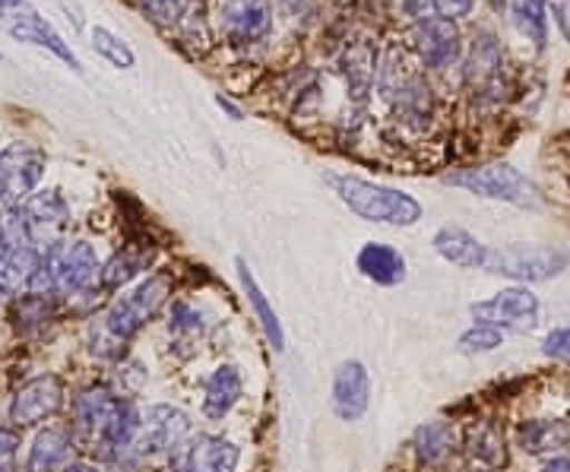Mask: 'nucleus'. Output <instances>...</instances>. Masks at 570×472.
Here are the masks:
<instances>
[{
  "label": "nucleus",
  "instance_id": "nucleus-1",
  "mask_svg": "<svg viewBox=\"0 0 570 472\" xmlns=\"http://www.w3.org/2000/svg\"><path fill=\"white\" fill-rule=\"evenodd\" d=\"M171 295V276L153 273L140 286H134L118 302H111L99 317V324L89 333V350L99 358H121L124 346L140 333L168 302Z\"/></svg>",
  "mask_w": 570,
  "mask_h": 472
},
{
  "label": "nucleus",
  "instance_id": "nucleus-2",
  "mask_svg": "<svg viewBox=\"0 0 570 472\" xmlns=\"http://www.w3.org/2000/svg\"><path fill=\"white\" fill-rule=\"evenodd\" d=\"M140 412L105 387H89L73 400V437L102 456H124L134 448Z\"/></svg>",
  "mask_w": 570,
  "mask_h": 472
},
{
  "label": "nucleus",
  "instance_id": "nucleus-3",
  "mask_svg": "<svg viewBox=\"0 0 570 472\" xmlns=\"http://www.w3.org/2000/svg\"><path fill=\"white\" fill-rule=\"evenodd\" d=\"M324 181L365 223L409 228L425 216L422 204L406 190L377 185V181H367V178L348 175V171H326Z\"/></svg>",
  "mask_w": 570,
  "mask_h": 472
},
{
  "label": "nucleus",
  "instance_id": "nucleus-4",
  "mask_svg": "<svg viewBox=\"0 0 570 472\" xmlns=\"http://www.w3.org/2000/svg\"><path fill=\"white\" fill-rule=\"evenodd\" d=\"M102 273L99 254L89 242H67L45 247V264L32 283L36 295H77L96 283Z\"/></svg>",
  "mask_w": 570,
  "mask_h": 472
},
{
  "label": "nucleus",
  "instance_id": "nucleus-5",
  "mask_svg": "<svg viewBox=\"0 0 570 472\" xmlns=\"http://www.w3.org/2000/svg\"><path fill=\"white\" fill-rule=\"evenodd\" d=\"M568 267V254L554 250V247L539 245H504L489 247L485 254V267L494 276H508L517 283H546L551 276H558Z\"/></svg>",
  "mask_w": 570,
  "mask_h": 472
},
{
  "label": "nucleus",
  "instance_id": "nucleus-6",
  "mask_svg": "<svg viewBox=\"0 0 570 472\" xmlns=\"http://www.w3.org/2000/svg\"><path fill=\"white\" fill-rule=\"evenodd\" d=\"M448 185L463 187L475 197H489V200H504L513 206H532L535 204V187L530 178H523L513 165L494 163L479 165V168H460L444 178Z\"/></svg>",
  "mask_w": 570,
  "mask_h": 472
},
{
  "label": "nucleus",
  "instance_id": "nucleus-7",
  "mask_svg": "<svg viewBox=\"0 0 570 472\" xmlns=\"http://www.w3.org/2000/svg\"><path fill=\"white\" fill-rule=\"evenodd\" d=\"M463 82L479 102H498L508 89V61L504 48L491 32H479L469 45L466 67H463Z\"/></svg>",
  "mask_w": 570,
  "mask_h": 472
},
{
  "label": "nucleus",
  "instance_id": "nucleus-8",
  "mask_svg": "<svg viewBox=\"0 0 570 472\" xmlns=\"http://www.w3.org/2000/svg\"><path fill=\"white\" fill-rule=\"evenodd\" d=\"M190 432V415L178 406H149L140 412V429L134 437V448L130 453L137 460H156V456H171L175 448L187 441Z\"/></svg>",
  "mask_w": 570,
  "mask_h": 472
},
{
  "label": "nucleus",
  "instance_id": "nucleus-9",
  "mask_svg": "<svg viewBox=\"0 0 570 472\" xmlns=\"http://www.w3.org/2000/svg\"><path fill=\"white\" fill-rule=\"evenodd\" d=\"M469 311L479 324H489V327L498 330L527 333L539 324V298L527 286L501 288L498 295H491L489 302H475Z\"/></svg>",
  "mask_w": 570,
  "mask_h": 472
},
{
  "label": "nucleus",
  "instance_id": "nucleus-10",
  "mask_svg": "<svg viewBox=\"0 0 570 472\" xmlns=\"http://www.w3.org/2000/svg\"><path fill=\"white\" fill-rule=\"evenodd\" d=\"M238 463H242V448L216 434L187 437L168 456L171 472H235Z\"/></svg>",
  "mask_w": 570,
  "mask_h": 472
},
{
  "label": "nucleus",
  "instance_id": "nucleus-11",
  "mask_svg": "<svg viewBox=\"0 0 570 472\" xmlns=\"http://www.w3.org/2000/svg\"><path fill=\"white\" fill-rule=\"evenodd\" d=\"M0 29H3L10 39L26 41V45H36V48L51 51V55H55L58 61L67 63L70 70L82 73V63H80V58H77V51L70 48V41H63L61 32H58L51 22L41 17L32 0H29L26 7H20L17 13L3 17V20H0Z\"/></svg>",
  "mask_w": 570,
  "mask_h": 472
},
{
  "label": "nucleus",
  "instance_id": "nucleus-12",
  "mask_svg": "<svg viewBox=\"0 0 570 472\" xmlns=\"http://www.w3.org/2000/svg\"><path fill=\"white\" fill-rule=\"evenodd\" d=\"M48 156L36 144H10L0 149V181L7 187V200H29L45 178Z\"/></svg>",
  "mask_w": 570,
  "mask_h": 472
},
{
  "label": "nucleus",
  "instance_id": "nucleus-13",
  "mask_svg": "<svg viewBox=\"0 0 570 472\" xmlns=\"http://www.w3.org/2000/svg\"><path fill=\"white\" fill-rule=\"evenodd\" d=\"M63 406V384L58 374H39L32 381H26L20 391L10 400V422L17 429L26 425H39L45 419H51Z\"/></svg>",
  "mask_w": 570,
  "mask_h": 472
},
{
  "label": "nucleus",
  "instance_id": "nucleus-14",
  "mask_svg": "<svg viewBox=\"0 0 570 472\" xmlns=\"http://www.w3.org/2000/svg\"><path fill=\"white\" fill-rule=\"evenodd\" d=\"M219 29L235 45L261 41L273 29V3L269 0H223L219 3Z\"/></svg>",
  "mask_w": 570,
  "mask_h": 472
},
{
  "label": "nucleus",
  "instance_id": "nucleus-15",
  "mask_svg": "<svg viewBox=\"0 0 570 472\" xmlns=\"http://www.w3.org/2000/svg\"><path fill=\"white\" fill-rule=\"evenodd\" d=\"M415 51L425 67L431 70H448L460 61L463 55V36L456 29V22L448 17H431V20L415 26Z\"/></svg>",
  "mask_w": 570,
  "mask_h": 472
},
{
  "label": "nucleus",
  "instance_id": "nucleus-16",
  "mask_svg": "<svg viewBox=\"0 0 570 472\" xmlns=\"http://www.w3.org/2000/svg\"><path fill=\"white\" fill-rule=\"evenodd\" d=\"M22 206H26L29 228H32V245H58L70 226V204L63 200L61 190H55V187L36 190Z\"/></svg>",
  "mask_w": 570,
  "mask_h": 472
},
{
  "label": "nucleus",
  "instance_id": "nucleus-17",
  "mask_svg": "<svg viewBox=\"0 0 570 472\" xmlns=\"http://www.w3.org/2000/svg\"><path fill=\"white\" fill-rule=\"evenodd\" d=\"M371 406V377L362 362L348 358L333 371V412L343 422H358Z\"/></svg>",
  "mask_w": 570,
  "mask_h": 472
},
{
  "label": "nucleus",
  "instance_id": "nucleus-18",
  "mask_svg": "<svg viewBox=\"0 0 570 472\" xmlns=\"http://www.w3.org/2000/svg\"><path fill=\"white\" fill-rule=\"evenodd\" d=\"M463 453L472 472H498L508 466V437L494 422H475L466 432Z\"/></svg>",
  "mask_w": 570,
  "mask_h": 472
},
{
  "label": "nucleus",
  "instance_id": "nucleus-19",
  "mask_svg": "<svg viewBox=\"0 0 570 472\" xmlns=\"http://www.w3.org/2000/svg\"><path fill=\"white\" fill-rule=\"evenodd\" d=\"M431 245L438 250V257H444L448 264L463 269H482L485 267V254L489 247L482 245L472 232L460 226H444L434 232Z\"/></svg>",
  "mask_w": 570,
  "mask_h": 472
},
{
  "label": "nucleus",
  "instance_id": "nucleus-20",
  "mask_svg": "<svg viewBox=\"0 0 570 472\" xmlns=\"http://www.w3.org/2000/svg\"><path fill=\"white\" fill-rule=\"evenodd\" d=\"M45 264V250L36 245L0 247V286L3 292H32V283Z\"/></svg>",
  "mask_w": 570,
  "mask_h": 472
},
{
  "label": "nucleus",
  "instance_id": "nucleus-21",
  "mask_svg": "<svg viewBox=\"0 0 570 472\" xmlns=\"http://www.w3.org/2000/svg\"><path fill=\"white\" fill-rule=\"evenodd\" d=\"M73 448H77L73 432L51 425V429H45V432L36 434V441H32V448H29V463H26V470L61 472L63 466H70Z\"/></svg>",
  "mask_w": 570,
  "mask_h": 472
},
{
  "label": "nucleus",
  "instance_id": "nucleus-22",
  "mask_svg": "<svg viewBox=\"0 0 570 472\" xmlns=\"http://www.w3.org/2000/svg\"><path fill=\"white\" fill-rule=\"evenodd\" d=\"M355 264L362 269V276L377 283V286H400L406 279V257L393 245H384V242H367L358 250Z\"/></svg>",
  "mask_w": 570,
  "mask_h": 472
},
{
  "label": "nucleus",
  "instance_id": "nucleus-23",
  "mask_svg": "<svg viewBox=\"0 0 570 472\" xmlns=\"http://www.w3.org/2000/svg\"><path fill=\"white\" fill-rule=\"evenodd\" d=\"M242 391H245V384H242V374H238V368H232V365H219V368L209 374V381H206V391H204L206 419H213V422L225 419L228 412L238 406Z\"/></svg>",
  "mask_w": 570,
  "mask_h": 472
},
{
  "label": "nucleus",
  "instance_id": "nucleus-24",
  "mask_svg": "<svg viewBox=\"0 0 570 472\" xmlns=\"http://www.w3.org/2000/svg\"><path fill=\"white\" fill-rule=\"evenodd\" d=\"M235 267H238V283H242V288H245L247 302H250V308H254L257 321H261V330H264L266 343H269L276 352H283L285 350L283 324H279L276 311H273V305H269V298L264 295V288L257 286V276L250 273V267H247L242 257L235 260Z\"/></svg>",
  "mask_w": 570,
  "mask_h": 472
},
{
  "label": "nucleus",
  "instance_id": "nucleus-25",
  "mask_svg": "<svg viewBox=\"0 0 570 472\" xmlns=\"http://www.w3.org/2000/svg\"><path fill=\"white\" fill-rule=\"evenodd\" d=\"M517 444L532 456L564 451L570 444V425L558 422V419H532L517 429Z\"/></svg>",
  "mask_w": 570,
  "mask_h": 472
},
{
  "label": "nucleus",
  "instance_id": "nucleus-26",
  "mask_svg": "<svg viewBox=\"0 0 570 472\" xmlns=\"http://www.w3.org/2000/svg\"><path fill=\"white\" fill-rule=\"evenodd\" d=\"M343 73H346L348 89L355 99H365L374 86V77L381 73L377 70V48H371V41L358 39L348 45L343 51Z\"/></svg>",
  "mask_w": 570,
  "mask_h": 472
},
{
  "label": "nucleus",
  "instance_id": "nucleus-27",
  "mask_svg": "<svg viewBox=\"0 0 570 472\" xmlns=\"http://www.w3.org/2000/svg\"><path fill=\"white\" fill-rule=\"evenodd\" d=\"M149 264H153V247H124L121 254H115L99 273L102 288H124L130 279H137Z\"/></svg>",
  "mask_w": 570,
  "mask_h": 472
},
{
  "label": "nucleus",
  "instance_id": "nucleus-28",
  "mask_svg": "<svg viewBox=\"0 0 570 472\" xmlns=\"http://www.w3.org/2000/svg\"><path fill=\"white\" fill-rule=\"evenodd\" d=\"M412 448L422 466H438L448 460L450 448H453V429L448 422H428L422 425L415 437H412Z\"/></svg>",
  "mask_w": 570,
  "mask_h": 472
},
{
  "label": "nucleus",
  "instance_id": "nucleus-29",
  "mask_svg": "<svg viewBox=\"0 0 570 472\" xmlns=\"http://www.w3.org/2000/svg\"><path fill=\"white\" fill-rule=\"evenodd\" d=\"M204 311L187 305V302H175V305H171V314H168V333L175 336L178 346H194V343L204 336Z\"/></svg>",
  "mask_w": 570,
  "mask_h": 472
},
{
  "label": "nucleus",
  "instance_id": "nucleus-30",
  "mask_svg": "<svg viewBox=\"0 0 570 472\" xmlns=\"http://www.w3.org/2000/svg\"><path fill=\"white\" fill-rule=\"evenodd\" d=\"M546 7H549V0H513V7H510L517 29L530 41H535V48L546 45Z\"/></svg>",
  "mask_w": 570,
  "mask_h": 472
},
{
  "label": "nucleus",
  "instance_id": "nucleus-31",
  "mask_svg": "<svg viewBox=\"0 0 570 472\" xmlns=\"http://www.w3.org/2000/svg\"><path fill=\"white\" fill-rule=\"evenodd\" d=\"M92 48H96V55L105 58V61L111 63V67H118V70H130V67H137V55H134V48L121 41L111 29H105V26H92Z\"/></svg>",
  "mask_w": 570,
  "mask_h": 472
},
{
  "label": "nucleus",
  "instance_id": "nucleus-32",
  "mask_svg": "<svg viewBox=\"0 0 570 472\" xmlns=\"http://www.w3.org/2000/svg\"><path fill=\"white\" fill-rule=\"evenodd\" d=\"M20 245H32V228H29L26 206L10 204L0 209V247H20Z\"/></svg>",
  "mask_w": 570,
  "mask_h": 472
},
{
  "label": "nucleus",
  "instance_id": "nucleus-33",
  "mask_svg": "<svg viewBox=\"0 0 570 472\" xmlns=\"http://www.w3.org/2000/svg\"><path fill=\"white\" fill-rule=\"evenodd\" d=\"M13 321H17V330L22 333H32V330L45 327L51 321V295H22L20 305L13 311Z\"/></svg>",
  "mask_w": 570,
  "mask_h": 472
},
{
  "label": "nucleus",
  "instance_id": "nucleus-34",
  "mask_svg": "<svg viewBox=\"0 0 570 472\" xmlns=\"http://www.w3.org/2000/svg\"><path fill=\"white\" fill-rule=\"evenodd\" d=\"M501 340H504V330L489 327V324H475V327H469L466 333L456 340V350L463 352V355H479V352L498 350Z\"/></svg>",
  "mask_w": 570,
  "mask_h": 472
},
{
  "label": "nucleus",
  "instance_id": "nucleus-35",
  "mask_svg": "<svg viewBox=\"0 0 570 472\" xmlns=\"http://www.w3.org/2000/svg\"><path fill=\"white\" fill-rule=\"evenodd\" d=\"M142 10L156 26L171 29V26L184 22L187 10H190V0H142Z\"/></svg>",
  "mask_w": 570,
  "mask_h": 472
},
{
  "label": "nucleus",
  "instance_id": "nucleus-36",
  "mask_svg": "<svg viewBox=\"0 0 570 472\" xmlns=\"http://www.w3.org/2000/svg\"><path fill=\"white\" fill-rule=\"evenodd\" d=\"M396 10L406 17L409 22H425L438 17V0H396Z\"/></svg>",
  "mask_w": 570,
  "mask_h": 472
},
{
  "label": "nucleus",
  "instance_id": "nucleus-37",
  "mask_svg": "<svg viewBox=\"0 0 570 472\" xmlns=\"http://www.w3.org/2000/svg\"><path fill=\"white\" fill-rule=\"evenodd\" d=\"M542 352L549 358H558V362H570V327L551 330L546 343H542Z\"/></svg>",
  "mask_w": 570,
  "mask_h": 472
},
{
  "label": "nucleus",
  "instance_id": "nucleus-38",
  "mask_svg": "<svg viewBox=\"0 0 570 472\" xmlns=\"http://www.w3.org/2000/svg\"><path fill=\"white\" fill-rule=\"evenodd\" d=\"M17 453H20V432L0 429V472H13Z\"/></svg>",
  "mask_w": 570,
  "mask_h": 472
},
{
  "label": "nucleus",
  "instance_id": "nucleus-39",
  "mask_svg": "<svg viewBox=\"0 0 570 472\" xmlns=\"http://www.w3.org/2000/svg\"><path fill=\"white\" fill-rule=\"evenodd\" d=\"M475 10V0H438V17H448V20H463Z\"/></svg>",
  "mask_w": 570,
  "mask_h": 472
},
{
  "label": "nucleus",
  "instance_id": "nucleus-40",
  "mask_svg": "<svg viewBox=\"0 0 570 472\" xmlns=\"http://www.w3.org/2000/svg\"><path fill=\"white\" fill-rule=\"evenodd\" d=\"M554 26L561 29V36L570 41V0H549Z\"/></svg>",
  "mask_w": 570,
  "mask_h": 472
},
{
  "label": "nucleus",
  "instance_id": "nucleus-41",
  "mask_svg": "<svg viewBox=\"0 0 570 472\" xmlns=\"http://www.w3.org/2000/svg\"><path fill=\"white\" fill-rule=\"evenodd\" d=\"M216 105H219L223 111H228V115H232V121H242V118H245V115H242V108H238V105L232 102V99H225L223 92L216 96Z\"/></svg>",
  "mask_w": 570,
  "mask_h": 472
},
{
  "label": "nucleus",
  "instance_id": "nucleus-42",
  "mask_svg": "<svg viewBox=\"0 0 570 472\" xmlns=\"http://www.w3.org/2000/svg\"><path fill=\"white\" fill-rule=\"evenodd\" d=\"M26 3H29V0H0V20H3V17H10L13 10L26 7Z\"/></svg>",
  "mask_w": 570,
  "mask_h": 472
},
{
  "label": "nucleus",
  "instance_id": "nucleus-43",
  "mask_svg": "<svg viewBox=\"0 0 570 472\" xmlns=\"http://www.w3.org/2000/svg\"><path fill=\"white\" fill-rule=\"evenodd\" d=\"M542 472H570V456H558V460H551L549 466Z\"/></svg>",
  "mask_w": 570,
  "mask_h": 472
},
{
  "label": "nucleus",
  "instance_id": "nucleus-44",
  "mask_svg": "<svg viewBox=\"0 0 570 472\" xmlns=\"http://www.w3.org/2000/svg\"><path fill=\"white\" fill-rule=\"evenodd\" d=\"M279 3H283L288 13H302V10H305L311 0H279Z\"/></svg>",
  "mask_w": 570,
  "mask_h": 472
},
{
  "label": "nucleus",
  "instance_id": "nucleus-45",
  "mask_svg": "<svg viewBox=\"0 0 570 472\" xmlns=\"http://www.w3.org/2000/svg\"><path fill=\"white\" fill-rule=\"evenodd\" d=\"M61 472H99V466H92V463H70Z\"/></svg>",
  "mask_w": 570,
  "mask_h": 472
},
{
  "label": "nucleus",
  "instance_id": "nucleus-46",
  "mask_svg": "<svg viewBox=\"0 0 570 472\" xmlns=\"http://www.w3.org/2000/svg\"><path fill=\"white\" fill-rule=\"evenodd\" d=\"M489 3L494 13H510V7H513V0H489Z\"/></svg>",
  "mask_w": 570,
  "mask_h": 472
},
{
  "label": "nucleus",
  "instance_id": "nucleus-47",
  "mask_svg": "<svg viewBox=\"0 0 570 472\" xmlns=\"http://www.w3.org/2000/svg\"><path fill=\"white\" fill-rule=\"evenodd\" d=\"M7 200V187H3V181H0V204Z\"/></svg>",
  "mask_w": 570,
  "mask_h": 472
},
{
  "label": "nucleus",
  "instance_id": "nucleus-48",
  "mask_svg": "<svg viewBox=\"0 0 570 472\" xmlns=\"http://www.w3.org/2000/svg\"><path fill=\"white\" fill-rule=\"evenodd\" d=\"M3 295H7V292H3V286H0V298H3Z\"/></svg>",
  "mask_w": 570,
  "mask_h": 472
},
{
  "label": "nucleus",
  "instance_id": "nucleus-49",
  "mask_svg": "<svg viewBox=\"0 0 570 472\" xmlns=\"http://www.w3.org/2000/svg\"><path fill=\"white\" fill-rule=\"evenodd\" d=\"M0 63H3V51H0Z\"/></svg>",
  "mask_w": 570,
  "mask_h": 472
},
{
  "label": "nucleus",
  "instance_id": "nucleus-50",
  "mask_svg": "<svg viewBox=\"0 0 570 472\" xmlns=\"http://www.w3.org/2000/svg\"><path fill=\"white\" fill-rule=\"evenodd\" d=\"M13 472H17V470H13Z\"/></svg>",
  "mask_w": 570,
  "mask_h": 472
}]
</instances>
